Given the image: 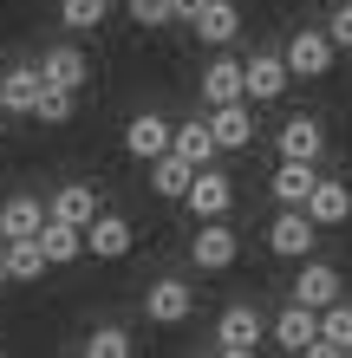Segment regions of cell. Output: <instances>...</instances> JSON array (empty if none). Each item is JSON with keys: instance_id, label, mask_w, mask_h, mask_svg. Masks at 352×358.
Listing matches in <instances>:
<instances>
[{"instance_id": "6da1fadb", "label": "cell", "mask_w": 352, "mask_h": 358, "mask_svg": "<svg viewBox=\"0 0 352 358\" xmlns=\"http://www.w3.org/2000/svg\"><path fill=\"white\" fill-rule=\"evenodd\" d=\"M333 59H339V46H333V33H326V20L320 27H294V39H287V72L294 78H326Z\"/></svg>"}, {"instance_id": "7a4b0ae2", "label": "cell", "mask_w": 352, "mask_h": 358, "mask_svg": "<svg viewBox=\"0 0 352 358\" xmlns=\"http://www.w3.org/2000/svg\"><path fill=\"white\" fill-rule=\"evenodd\" d=\"M314 241H320V222L307 215V208H281V215L267 222V255H281V261H307Z\"/></svg>"}, {"instance_id": "3957f363", "label": "cell", "mask_w": 352, "mask_h": 358, "mask_svg": "<svg viewBox=\"0 0 352 358\" xmlns=\"http://www.w3.org/2000/svg\"><path fill=\"white\" fill-rule=\"evenodd\" d=\"M183 208H190L196 222L229 215V208H235V176H229V170H216V163H202L196 182H190V196H183Z\"/></svg>"}, {"instance_id": "277c9868", "label": "cell", "mask_w": 352, "mask_h": 358, "mask_svg": "<svg viewBox=\"0 0 352 358\" xmlns=\"http://www.w3.org/2000/svg\"><path fill=\"white\" fill-rule=\"evenodd\" d=\"M235 255H241V235L229 228V215L202 222L196 235H190V261H196L202 273H222V267H235Z\"/></svg>"}, {"instance_id": "5b68a950", "label": "cell", "mask_w": 352, "mask_h": 358, "mask_svg": "<svg viewBox=\"0 0 352 358\" xmlns=\"http://www.w3.org/2000/svg\"><path fill=\"white\" fill-rule=\"evenodd\" d=\"M287 85H294L287 52H255V59H241V92H248V104H274Z\"/></svg>"}, {"instance_id": "8992f818", "label": "cell", "mask_w": 352, "mask_h": 358, "mask_svg": "<svg viewBox=\"0 0 352 358\" xmlns=\"http://www.w3.org/2000/svg\"><path fill=\"white\" fill-rule=\"evenodd\" d=\"M261 339H267V320H261L255 306H229V313L216 320V352H222V358H248Z\"/></svg>"}, {"instance_id": "52a82bcc", "label": "cell", "mask_w": 352, "mask_h": 358, "mask_svg": "<svg viewBox=\"0 0 352 358\" xmlns=\"http://www.w3.org/2000/svg\"><path fill=\"white\" fill-rule=\"evenodd\" d=\"M190 313H196V293H190V280H176V273L150 280V293H143V320H150V326H183Z\"/></svg>"}, {"instance_id": "ba28073f", "label": "cell", "mask_w": 352, "mask_h": 358, "mask_svg": "<svg viewBox=\"0 0 352 358\" xmlns=\"http://www.w3.org/2000/svg\"><path fill=\"white\" fill-rule=\"evenodd\" d=\"M170 143H176V124L163 117V111H137L131 124H124V150H131L137 163H157Z\"/></svg>"}, {"instance_id": "9c48e42d", "label": "cell", "mask_w": 352, "mask_h": 358, "mask_svg": "<svg viewBox=\"0 0 352 358\" xmlns=\"http://www.w3.org/2000/svg\"><path fill=\"white\" fill-rule=\"evenodd\" d=\"M314 182H320V163L281 157V163H274V176H267V196H274V208H307Z\"/></svg>"}, {"instance_id": "30bf717a", "label": "cell", "mask_w": 352, "mask_h": 358, "mask_svg": "<svg viewBox=\"0 0 352 358\" xmlns=\"http://www.w3.org/2000/svg\"><path fill=\"white\" fill-rule=\"evenodd\" d=\"M274 157H300V163H320L326 157V124L320 117H287L281 131H274Z\"/></svg>"}, {"instance_id": "8fae6325", "label": "cell", "mask_w": 352, "mask_h": 358, "mask_svg": "<svg viewBox=\"0 0 352 358\" xmlns=\"http://www.w3.org/2000/svg\"><path fill=\"white\" fill-rule=\"evenodd\" d=\"M339 293H346V280H339V267H326V261H314V255L300 261V273H294V300H300V306H314V313H326V306L339 300Z\"/></svg>"}, {"instance_id": "7c38bea8", "label": "cell", "mask_w": 352, "mask_h": 358, "mask_svg": "<svg viewBox=\"0 0 352 358\" xmlns=\"http://www.w3.org/2000/svg\"><path fill=\"white\" fill-rule=\"evenodd\" d=\"M131 235H137V228L124 222V215L98 208V215L85 222V255H98V261H124V255H131Z\"/></svg>"}, {"instance_id": "4fadbf2b", "label": "cell", "mask_w": 352, "mask_h": 358, "mask_svg": "<svg viewBox=\"0 0 352 358\" xmlns=\"http://www.w3.org/2000/svg\"><path fill=\"white\" fill-rule=\"evenodd\" d=\"M267 332H274L281 352H300V358H307V352H314V339H320V313L294 300L287 313H274V326H267Z\"/></svg>"}, {"instance_id": "5bb4252c", "label": "cell", "mask_w": 352, "mask_h": 358, "mask_svg": "<svg viewBox=\"0 0 352 358\" xmlns=\"http://www.w3.org/2000/svg\"><path fill=\"white\" fill-rule=\"evenodd\" d=\"M209 52H222V46H235V33H241V7L235 0H209V7L196 13V27H190Z\"/></svg>"}, {"instance_id": "9a60e30c", "label": "cell", "mask_w": 352, "mask_h": 358, "mask_svg": "<svg viewBox=\"0 0 352 358\" xmlns=\"http://www.w3.org/2000/svg\"><path fill=\"white\" fill-rule=\"evenodd\" d=\"M209 124H216V143H222V150H248V143H255V111H248V98L209 104Z\"/></svg>"}, {"instance_id": "2e32d148", "label": "cell", "mask_w": 352, "mask_h": 358, "mask_svg": "<svg viewBox=\"0 0 352 358\" xmlns=\"http://www.w3.org/2000/svg\"><path fill=\"white\" fill-rule=\"evenodd\" d=\"M46 215H52V208L39 202V196H7V202H0V241L39 235V228H46Z\"/></svg>"}, {"instance_id": "e0dca14e", "label": "cell", "mask_w": 352, "mask_h": 358, "mask_svg": "<svg viewBox=\"0 0 352 358\" xmlns=\"http://www.w3.org/2000/svg\"><path fill=\"white\" fill-rule=\"evenodd\" d=\"M307 215H314L320 228L352 222V189H346V182H333V176H320V182H314V196H307Z\"/></svg>"}, {"instance_id": "ac0fdd59", "label": "cell", "mask_w": 352, "mask_h": 358, "mask_svg": "<svg viewBox=\"0 0 352 358\" xmlns=\"http://www.w3.org/2000/svg\"><path fill=\"white\" fill-rule=\"evenodd\" d=\"M170 150H176L183 163H196V170H202V163H216V157H222V143H216V124H209V117H190V124H176V143H170Z\"/></svg>"}, {"instance_id": "d6986e66", "label": "cell", "mask_w": 352, "mask_h": 358, "mask_svg": "<svg viewBox=\"0 0 352 358\" xmlns=\"http://www.w3.org/2000/svg\"><path fill=\"white\" fill-rule=\"evenodd\" d=\"M339 352H352V306L346 300H333V306L320 313V339H314L307 358H339Z\"/></svg>"}, {"instance_id": "ffe728a7", "label": "cell", "mask_w": 352, "mask_h": 358, "mask_svg": "<svg viewBox=\"0 0 352 358\" xmlns=\"http://www.w3.org/2000/svg\"><path fill=\"white\" fill-rule=\"evenodd\" d=\"M39 248H46V261H52V267H72L78 255H85V228L46 215V228H39Z\"/></svg>"}, {"instance_id": "44dd1931", "label": "cell", "mask_w": 352, "mask_h": 358, "mask_svg": "<svg viewBox=\"0 0 352 358\" xmlns=\"http://www.w3.org/2000/svg\"><path fill=\"white\" fill-rule=\"evenodd\" d=\"M229 98H248L241 92V59L216 52L209 66H202V104H229Z\"/></svg>"}, {"instance_id": "7402d4cb", "label": "cell", "mask_w": 352, "mask_h": 358, "mask_svg": "<svg viewBox=\"0 0 352 358\" xmlns=\"http://www.w3.org/2000/svg\"><path fill=\"white\" fill-rule=\"evenodd\" d=\"M190 182H196V163H183L176 150H163L150 163V189H157L163 202H183V196H190Z\"/></svg>"}, {"instance_id": "603a6c76", "label": "cell", "mask_w": 352, "mask_h": 358, "mask_svg": "<svg viewBox=\"0 0 352 358\" xmlns=\"http://www.w3.org/2000/svg\"><path fill=\"white\" fill-rule=\"evenodd\" d=\"M46 208H52L59 222H78V228H85V222L98 215V189H92V182H59Z\"/></svg>"}, {"instance_id": "cb8c5ba5", "label": "cell", "mask_w": 352, "mask_h": 358, "mask_svg": "<svg viewBox=\"0 0 352 358\" xmlns=\"http://www.w3.org/2000/svg\"><path fill=\"white\" fill-rule=\"evenodd\" d=\"M39 72H46V85H72V92L92 78V66H85V52H78V46H46Z\"/></svg>"}, {"instance_id": "d4e9b609", "label": "cell", "mask_w": 352, "mask_h": 358, "mask_svg": "<svg viewBox=\"0 0 352 358\" xmlns=\"http://www.w3.org/2000/svg\"><path fill=\"white\" fill-rule=\"evenodd\" d=\"M39 92H46V72L39 66H13L7 72V117H33Z\"/></svg>"}, {"instance_id": "484cf974", "label": "cell", "mask_w": 352, "mask_h": 358, "mask_svg": "<svg viewBox=\"0 0 352 358\" xmlns=\"http://www.w3.org/2000/svg\"><path fill=\"white\" fill-rule=\"evenodd\" d=\"M52 261H46V248H39V235H20V241H7V273L20 287L27 280H39V273H46Z\"/></svg>"}, {"instance_id": "4316f807", "label": "cell", "mask_w": 352, "mask_h": 358, "mask_svg": "<svg viewBox=\"0 0 352 358\" xmlns=\"http://www.w3.org/2000/svg\"><path fill=\"white\" fill-rule=\"evenodd\" d=\"M72 111H78V92H72V85H46V92H39V104H33V117L52 124V131H59V124H72Z\"/></svg>"}, {"instance_id": "83f0119b", "label": "cell", "mask_w": 352, "mask_h": 358, "mask_svg": "<svg viewBox=\"0 0 352 358\" xmlns=\"http://www.w3.org/2000/svg\"><path fill=\"white\" fill-rule=\"evenodd\" d=\"M105 13H111V0H59V27H72V33L105 27Z\"/></svg>"}, {"instance_id": "f1b7e54d", "label": "cell", "mask_w": 352, "mask_h": 358, "mask_svg": "<svg viewBox=\"0 0 352 358\" xmlns=\"http://www.w3.org/2000/svg\"><path fill=\"white\" fill-rule=\"evenodd\" d=\"M124 352H131V332L124 326H98L85 339V358H124Z\"/></svg>"}, {"instance_id": "f546056e", "label": "cell", "mask_w": 352, "mask_h": 358, "mask_svg": "<svg viewBox=\"0 0 352 358\" xmlns=\"http://www.w3.org/2000/svg\"><path fill=\"white\" fill-rule=\"evenodd\" d=\"M131 20H137V27H170L176 0H131Z\"/></svg>"}, {"instance_id": "4dcf8cb0", "label": "cell", "mask_w": 352, "mask_h": 358, "mask_svg": "<svg viewBox=\"0 0 352 358\" xmlns=\"http://www.w3.org/2000/svg\"><path fill=\"white\" fill-rule=\"evenodd\" d=\"M326 33H333V46H339V52H352V0L326 13Z\"/></svg>"}, {"instance_id": "1f68e13d", "label": "cell", "mask_w": 352, "mask_h": 358, "mask_svg": "<svg viewBox=\"0 0 352 358\" xmlns=\"http://www.w3.org/2000/svg\"><path fill=\"white\" fill-rule=\"evenodd\" d=\"M202 7H209V0H176V20H183V27H196V13Z\"/></svg>"}, {"instance_id": "d6a6232c", "label": "cell", "mask_w": 352, "mask_h": 358, "mask_svg": "<svg viewBox=\"0 0 352 358\" xmlns=\"http://www.w3.org/2000/svg\"><path fill=\"white\" fill-rule=\"evenodd\" d=\"M13 280V273H7V241H0V287H7Z\"/></svg>"}, {"instance_id": "836d02e7", "label": "cell", "mask_w": 352, "mask_h": 358, "mask_svg": "<svg viewBox=\"0 0 352 358\" xmlns=\"http://www.w3.org/2000/svg\"><path fill=\"white\" fill-rule=\"evenodd\" d=\"M0 111H7V72H0Z\"/></svg>"}, {"instance_id": "e575fe53", "label": "cell", "mask_w": 352, "mask_h": 358, "mask_svg": "<svg viewBox=\"0 0 352 358\" xmlns=\"http://www.w3.org/2000/svg\"><path fill=\"white\" fill-rule=\"evenodd\" d=\"M0 117H7V111H0ZM0 137H7V124H0Z\"/></svg>"}]
</instances>
